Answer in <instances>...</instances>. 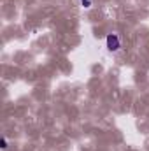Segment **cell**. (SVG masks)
Here are the masks:
<instances>
[{
	"mask_svg": "<svg viewBox=\"0 0 149 151\" xmlns=\"http://www.w3.org/2000/svg\"><path fill=\"white\" fill-rule=\"evenodd\" d=\"M105 44H107V49L109 51H117L121 47V40H119V37L116 34H109L105 37Z\"/></svg>",
	"mask_w": 149,
	"mask_h": 151,
	"instance_id": "obj_1",
	"label": "cell"
},
{
	"mask_svg": "<svg viewBox=\"0 0 149 151\" xmlns=\"http://www.w3.org/2000/svg\"><path fill=\"white\" fill-rule=\"evenodd\" d=\"M81 5L82 7H91V0H81Z\"/></svg>",
	"mask_w": 149,
	"mask_h": 151,
	"instance_id": "obj_2",
	"label": "cell"
},
{
	"mask_svg": "<svg viewBox=\"0 0 149 151\" xmlns=\"http://www.w3.org/2000/svg\"><path fill=\"white\" fill-rule=\"evenodd\" d=\"M0 146H2V150H5V148H7V139H5V137H2V141H0Z\"/></svg>",
	"mask_w": 149,
	"mask_h": 151,
	"instance_id": "obj_3",
	"label": "cell"
}]
</instances>
